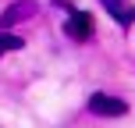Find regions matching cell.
Masks as SVG:
<instances>
[{
  "mask_svg": "<svg viewBox=\"0 0 135 128\" xmlns=\"http://www.w3.org/2000/svg\"><path fill=\"white\" fill-rule=\"evenodd\" d=\"M18 46H21L18 36H4V32H0V50H18Z\"/></svg>",
  "mask_w": 135,
  "mask_h": 128,
  "instance_id": "4",
  "label": "cell"
},
{
  "mask_svg": "<svg viewBox=\"0 0 135 128\" xmlns=\"http://www.w3.org/2000/svg\"><path fill=\"white\" fill-rule=\"evenodd\" d=\"M89 110H93V114H100V117H121L124 110H128V103L117 100V96L96 93V96H89Z\"/></svg>",
  "mask_w": 135,
  "mask_h": 128,
  "instance_id": "1",
  "label": "cell"
},
{
  "mask_svg": "<svg viewBox=\"0 0 135 128\" xmlns=\"http://www.w3.org/2000/svg\"><path fill=\"white\" fill-rule=\"evenodd\" d=\"M107 7H110V14H114L121 25H124V21H132V7H124L121 0H107Z\"/></svg>",
  "mask_w": 135,
  "mask_h": 128,
  "instance_id": "3",
  "label": "cell"
},
{
  "mask_svg": "<svg viewBox=\"0 0 135 128\" xmlns=\"http://www.w3.org/2000/svg\"><path fill=\"white\" fill-rule=\"evenodd\" d=\"M89 29H93V21H89V14L75 11L71 18H68V32H71V36H78V39H85V36H89Z\"/></svg>",
  "mask_w": 135,
  "mask_h": 128,
  "instance_id": "2",
  "label": "cell"
}]
</instances>
